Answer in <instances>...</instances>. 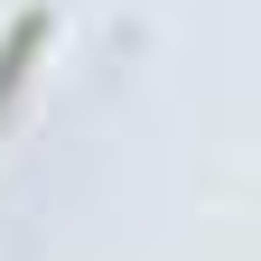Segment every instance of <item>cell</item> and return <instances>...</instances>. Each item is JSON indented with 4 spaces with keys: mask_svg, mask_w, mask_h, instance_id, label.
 Listing matches in <instances>:
<instances>
[{
    "mask_svg": "<svg viewBox=\"0 0 261 261\" xmlns=\"http://www.w3.org/2000/svg\"><path fill=\"white\" fill-rule=\"evenodd\" d=\"M47 38H56V10H19L10 19V38H0V112L19 103V84H28V65H38Z\"/></svg>",
    "mask_w": 261,
    "mask_h": 261,
    "instance_id": "cell-1",
    "label": "cell"
}]
</instances>
